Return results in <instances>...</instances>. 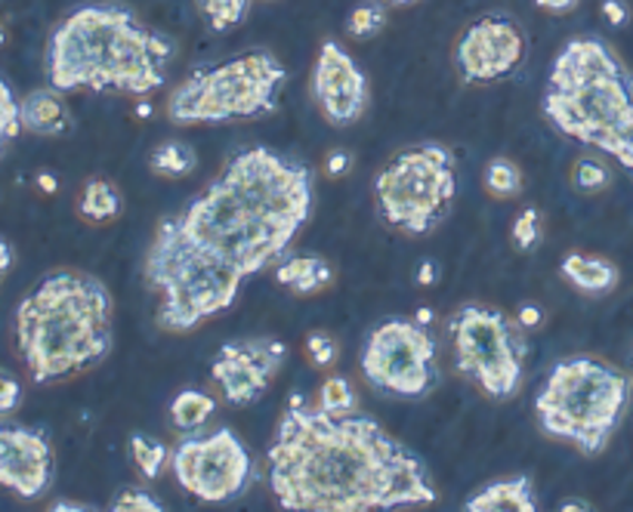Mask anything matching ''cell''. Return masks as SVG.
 <instances>
[{
	"label": "cell",
	"mask_w": 633,
	"mask_h": 512,
	"mask_svg": "<svg viewBox=\"0 0 633 512\" xmlns=\"http://www.w3.org/2000/svg\"><path fill=\"white\" fill-rule=\"evenodd\" d=\"M313 213V170L266 145L235 152L220 177L158 222L142 275L158 328L189 333L226 312L263 269L281 263Z\"/></svg>",
	"instance_id": "obj_1"
},
{
	"label": "cell",
	"mask_w": 633,
	"mask_h": 512,
	"mask_svg": "<svg viewBox=\"0 0 633 512\" xmlns=\"http://www.w3.org/2000/svg\"><path fill=\"white\" fill-rule=\"evenodd\" d=\"M285 512H396L436 503L427 463L365 414L334 416L294 395L269 444Z\"/></svg>",
	"instance_id": "obj_2"
},
{
	"label": "cell",
	"mask_w": 633,
	"mask_h": 512,
	"mask_svg": "<svg viewBox=\"0 0 633 512\" xmlns=\"http://www.w3.org/2000/svg\"><path fill=\"white\" fill-rule=\"evenodd\" d=\"M174 53V43L142 26L125 3H90L50 34L47 78L59 93L118 90L149 97L165 87Z\"/></svg>",
	"instance_id": "obj_3"
},
{
	"label": "cell",
	"mask_w": 633,
	"mask_h": 512,
	"mask_svg": "<svg viewBox=\"0 0 633 512\" xmlns=\"http://www.w3.org/2000/svg\"><path fill=\"white\" fill-rule=\"evenodd\" d=\"M111 291L87 272H53L16 309V343L31 380L56 383L111 352Z\"/></svg>",
	"instance_id": "obj_4"
},
{
	"label": "cell",
	"mask_w": 633,
	"mask_h": 512,
	"mask_svg": "<svg viewBox=\"0 0 633 512\" xmlns=\"http://www.w3.org/2000/svg\"><path fill=\"white\" fill-rule=\"evenodd\" d=\"M544 114L563 137L609 154L633 127V74L600 38H572L553 59Z\"/></svg>",
	"instance_id": "obj_5"
},
{
	"label": "cell",
	"mask_w": 633,
	"mask_h": 512,
	"mask_svg": "<svg viewBox=\"0 0 633 512\" xmlns=\"http://www.w3.org/2000/svg\"><path fill=\"white\" fill-rule=\"evenodd\" d=\"M631 402V380L615 364L575 355L556 361L537 392L541 430L578 448L584 458L606 451L621 414Z\"/></svg>",
	"instance_id": "obj_6"
},
{
	"label": "cell",
	"mask_w": 633,
	"mask_h": 512,
	"mask_svg": "<svg viewBox=\"0 0 633 512\" xmlns=\"http://www.w3.org/2000/svg\"><path fill=\"white\" fill-rule=\"evenodd\" d=\"M285 81L288 71L273 53L238 56L179 81L167 97V118L186 127L273 114Z\"/></svg>",
	"instance_id": "obj_7"
},
{
	"label": "cell",
	"mask_w": 633,
	"mask_h": 512,
	"mask_svg": "<svg viewBox=\"0 0 633 512\" xmlns=\"http://www.w3.org/2000/svg\"><path fill=\"white\" fill-rule=\"evenodd\" d=\"M455 154L442 142H424L396 154L374 180L380 220L402 235H429L455 204Z\"/></svg>",
	"instance_id": "obj_8"
},
{
	"label": "cell",
	"mask_w": 633,
	"mask_h": 512,
	"mask_svg": "<svg viewBox=\"0 0 633 512\" xmlns=\"http://www.w3.org/2000/svg\"><path fill=\"white\" fill-rule=\"evenodd\" d=\"M455 368L488 399H510L523 389L528 337L516 319L495 305H461L452 321Z\"/></svg>",
	"instance_id": "obj_9"
},
{
	"label": "cell",
	"mask_w": 633,
	"mask_h": 512,
	"mask_svg": "<svg viewBox=\"0 0 633 512\" xmlns=\"http://www.w3.org/2000/svg\"><path fill=\"white\" fill-rule=\"evenodd\" d=\"M436 352L439 347L427 321L396 315L368 333L362 349V374L368 386L384 395L427 399L442 380Z\"/></svg>",
	"instance_id": "obj_10"
},
{
	"label": "cell",
	"mask_w": 633,
	"mask_h": 512,
	"mask_svg": "<svg viewBox=\"0 0 633 512\" xmlns=\"http://www.w3.org/2000/svg\"><path fill=\"white\" fill-rule=\"evenodd\" d=\"M174 475L201 503H229L254 482V458L248 444L229 426L205 432H186L170 454Z\"/></svg>",
	"instance_id": "obj_11"
},
{
	"label": "cell",
	"mask_w": 633,
	"mask_h": 512,
	"mask_svg": "<svg viewBox=\"0 0 633 512\" xmlns=\"http://www.w3.org/2000/svg\"><path fill=\"white\" fill-rule=\"evenodd\" d=\"M288 361V347L278 337L229 340L210 361V377L222 399L235 408L257 404Z\"/></svg>",
	"instance_id": "obj_12"
},
{
	"label": "cell",
	"mask_w": 633,
	"mask_h": 512,
	"mask_svg": "<svg viewBox=\"0 0 633 512\" xmlns=\"http://www.w3.org/2000/svg\"><path fill=\"white\" fill-rule=\"evenodd\" d=\"M525 56V34L507 16H482L461 34L455 66L469 83H492L520 69Z\"/></svg>",
	"instance_id": "obj_13"
},
{
	"label": "cell",
	"mask_w": 633,
	"mask_h": 512,
	"mask_svg": "<svg viewBox=\"0 0 633 512\" xmlns=\"http://www.w3.org/2000/svg\"><path fill=\"white\" fill-rule=\"evenodd\" d=\"M368 74L337 41L318 47L313 66V99L334 127H353L368 111Z\"/></svg>",
	"instance_id": "obj_14"
},
{
	"label": "cell",
	"mask_w": 633,
	"mask_h": 512,
	"mask_svg": "<svg viewBox=\"0 0 633 512\" xmlns=\"http://www.w3.org/2000/svg\"><path fill=\"white\" fill-rule=\"evenodd\" d=\"M53 444L38 426H0V485L38 500L53 485Z\"/></svg>",
	"instance_id": "obj_15"
},
{
	"label": "cell",
	"mask_w": 633,
	"mask_h": 512,
	"mask_svg": "<svg viewBox=\"0 0 633 512\" xmlns=\"http://www.w3.org/2000/svg\"><path fill=\"white\" fill-rule=\"evenodd\" d=\"M19 121H22V130L34 133V137H66L75 124L69 102L62 99L56 87L31 90L19 102Z\"/></svg>",
	"instance_id": "obj_16"
},
{
	"label": "cell",
	"mask_w": 633,
	"mask_h": 512,
	"mask_svg": "<svg viewBox=\"0 0 633 512\" xmlns=\"http://www.w3.org/2000/svg\"><path fill=\"white\" fill-rule=\"evenodd\" d=\"M467 512H537L528 475H510L485 485L467 500Z\"/></svg>",
	"instance_id": "obj_17"
},
{
	"label": "cell",
	"mask_w": 633,
	"mask_h": 512,
	"mask_svg": "<svg viewBox=\"0 0 633 512\" xmlns=\"http://www.w3.org/2000/svg\"><path fill=\"white\" fill-rule=\"evenodd\" d=\"M560 275L581 293H609L619 288V265L591 253H568L560 263Z\"/></svg>",
	"instance_id": "obj_18"
},
{
	"label": "cell",
	"mask_w": 633,
	"mask_h": 512,
	"mask_svg": "<svg viewBox=\"0 0 633 512\" xmlns=\"http://www.w3.org/2000/svg\"><path fill=\"white\" fill-rule=\"evenodd\" d=\"M276 281L281 288H288L297 297H313V293L325 291L334 281V265L325 257H290L276 265Z\"/></svg>",
	"instance_id": "obj_19"
},
{
	"label": "cell",
	"mask_w": 633,
	"mask_h": 512,
	"mask_svg": "<svg viewBox=\"0 0 633 512\" xmlns=\"http://www.w3.org/2000/svg\"><path fill=\"white\" fill-rule=\"evenodd\" d=\"M125 194L111 180H87L78 194V213L87 222H109L121 217Z\"/></svg>",
	"instance_id": "obj_20"
},
{
	"label": "cell",
	"mask_w": 633,
	"mask_h": 512,
	"mask_svg": "<svg viewBox=\"0 0 633 512\" xmlns=\"http://www.w3.org/2000/svg\"><path fill=\"white\" fill-rule=\"evenodd\" d=\"M195 167H198V154L182 139H167L149 154V170L161 180H186Z\"/></svg>",
	"instance_id": "obj_21"
},
{
	"label": "cell",
	"mask_w": 633,
	"mask_h": 512,
	"mask_svg": "<svg viewBox=\"0 0 633 512\" xmlns=\"http://www.w3.org/2000/svg\"><path fill=\"white\" fill-rule=\"evenodd\" d=\"M217 411V402L201 389H182L170 402V420L179 432H198Z\"/></svg>",
	"instance_id": "obj_22"
},
{
	"label": "cell",
	"mask_w": 633,
	"mask_h": 512,
	"mask_svg": "<svg viewBox=\"0 0 633 512\" xmlns=\"http://www.w3.org/2000/svg\"><path fill=\"white\" fill-rule=\"evenodd\" d=\"M130 458L137 463L139 475H142L146 482H155V479L165 472L170 451H167V444L161 442V439L146 435V432H133V435H130Z\"/></svg>",
	"instance_id": "obj_23"
},
{
	"label": "cell",
	"mask_w": 633,
	"mask_h": 512,
	"mask_svg": "<svg viewBox=\"0 0 633 512\" xmlns=\"http://www.w3.org/2000/svg\"><path fill=\"white\" fill-rule=\"evenodd\" d=\"M482 182L495 198H516L525 189L523 170L513 164L510 158H492L482 170Z\"/></svg>",
	"instance_id": "obj_24"
},
{
	"label": "cell",
	"mask_w": 633,
	"mask_h": 512,
	"mask_svg": "<svg viewBox=\"0 0 633 512\" xmlns=\"http://www.w3.org/2000/svg\"><path fill=\"white\" fill-rule=\"evenodd\" d=\"M250 3L254 0H195L198 13L205 16L207 26L217 34H226L235 26H241V19L250 13Z\"/></svg>",
	"instance_id": "obj_25"
},
{
	"label": "cell",
	"mask_w": 633,
	"mask_h": 512,
	"mask_svg": "<svg viewBox=\"0 0 633 512\" xmlns=\"http://www.w3.org/2000/svg\"><path fill=\"white\" fill-rule=\"evenodd\" d=\"M386 28V7L380 0H365L353 7V13L346 19V34L353 41H372Z\"/></svg>",
	"instance_id": "obj_26"
},
{
	"label": "cell",
	"mask_w": 633,
	"mask_h": 512,
	"mask_svg": "<svg viewBox=\"0 0 633 512\" xmlns=\"http://www.w3.org/2000/svg\"><path fill=\"white\" fill-rule=\"evenodd\" d=\"M318 408L334 416L356 414V392H353V383L340 374L328 377V380L322 383V389H318Z\"/></svg>",
	"instance_id": "obj_27"
},
{
	"label": "cell",
	"mask_w": 633,
	"mask_h": 512,
	"mask_svg": "<svg viewBox=\"0 0 633 512\" xmlns=\"http://www.w3.org/2000/svg\"><path fill=\"white\" fill-rule=\"evenodd\" d=\"M609 182H612V170H609L600 158H593V154H581L578 161L572 164V185H575L578 192H603Z\"/></svg>",
	"instance_id": "obj_28"
},
{
	"label": "cell",
	"mask_w": 633,
	"mask_h": 512,
	"mask_svg": "<svg viewBox=\"0 0 633 512\" xmlns=\"http://www.w3.org/2000/svg\"><path fill=\"white\" fill-rule=\"evenodd\" d=\"M22 133V121H19V99L13 97L10 83L0 78V154L7 149V142Z\"/></svg>",
	"instance_id": "obj_29"
},
{
	"label": "cell",
	"mask_w": 633,
	"mask_h": 512,
	"mask_svg": "<svg viewBox=\"0 0 633 512\" xmlns=\"http://www.w3.org/2000/svg\"><path fill=\"white\" fill-rule=\"evenodd\" d=\"M510 238L520 250H532L541 241V210L523 208V213L510 225Z\"/></svg>",
	"instance_id": "obj_30"
},
{
	"label": "cell",
	"mask_w": 633,
	"mask_h": 512,
	"mask_svg": "<svg viewBox=\"0 0 633 512\" xmlns=\"http://www.w3.org/2000/svg\"><path fill=\"white\" fill-rule=\"evenodd\" d=\"M306 355L316 368H334L337 355H340V347L328 331H309L306 333Z\"/></svg>",
	"instance_id": "obj_31"
},
{
	"label": "cell",
	"mask_w": 633,
	"mask_h": 512,
	"mask_svg": "<svg viewBox=\"0 0 633 512\" xmlns=\"http://www.w3.org/2000/svg\"><path fill=\"white\" fill-rule=\"evenodd\" d=\"M109 512H165L161 500H155L146 488H127L111 500Z\"/></svg>",
	"instance_id": "obj_32"
},
{
	"label": "cell",
	"mask_w": 633,
	"mask_h": 512,
	"mask_svg": "<svg viewBox=\"0 0 633 512\" xmlns=\"http://www.w3.org/2000/svg\"><path fill=\"white\" fill-rule=\"evenodd\" d=\"M19 404H22V383L13 374L0 371V416L13 414Z\"/></svg>",
	"instance_id": "obj_33"
},
{
	"label": "cell",
	"mask_w": 633,
	"mask_h": 512,
	"mask_svg": "<svg viewBox=\"0 0 633 512\" xmlns=\"http://www.w3.org/2000/svg\"><path fill=\"white\" fill-rule=\"evenodd\" d=\"M356 164V158L353 152H346V149H334V152L325 158V173H328L330 180H337V177H346L349 170Z\"/></svg>",
	"instance_id": "obj_34"
},
{
	"label": "cell",
	"mask_w": 633,
	"mask_h": 512,
	"mask_svg": "<svg viewBox=\"0 0 633 512\" xmlns=\"http://www.w3.org/2000/svg\"><path fill=\"white\" fill-rule=\"evenodd\" d=\"M609 154H612V158H615L621 167H627V170H631V177H633V127L627 130V133H624V137L619 139V142H615V149H612Z\"/></svg>",
	"instance_id": "obj_35"
},
{
	"label": "cell",
	"mask_w": 633,
	"mask_h": 512,
	"mask_svg": "<svg viewBox=\"0 0 633 512\" xmlns=\"http://www.w3.org/2000/svg\"><path fill=\"white\" fill-rule=\"evenodd\" d=\"M603 19H606L609 26L619 28L631 19V10H627L624 0H603Z\"/></svg>",
	"instance_id": "obj_36"
},
{
	"label": "cell",
	"mask_w": 633,
	"mask_h": 512,
	"mask_svg": "<svg viewBox=\"0 0 633 512\" xmlns=\"http://www.w3.org/2000/svg\"><path fill=\"white\" fill-rule=\"evenodd\" d=\"M535 3L544 10V13H553V16L572 13V10L578 7V0H535Z\"/></svg>",
	"instance_id": "obj_37"
},
{
	"label": "cell",
	"mask_w": 633,
	"mask_h": 512,
	"mask_svg": "<svg viewBox=\"0 0 633 512\" xmlns=\"http://www.w3.org/2000/svg\"><path fill=\"white\" fill-rule=\"evenodd\" d=\"M516 321H520L525 331H528V328H537V324L544 321V312H541L537 305H523V309H520V315H516Z\"/></svg>",
	"instance_id": "obj_38"
},
{
	"label": "cell",
	"mask_w": 633,
	"mask_h": 512,
	"mask_svg": "<svg viewBox=\"0 0 633 512\" xmlns=\"http://www.w3.org/2000/svg\"><path fill=\"white\" fill-rule=\"evenodd\" d=\"M436 269H439L436 260H424V263L417 265V284H421V288H429V284L436 281Z\"/></svg>",
	"instance_id": "obj_39"
},
{
	"label": "cell",
	"mask_w": 633,
	"mask_h": 512,
	"mask_svg": "<svg viewBox=\"0 0 633 512\" xmlns=\"http://www.w3.org/2000/svg\"><path fill=\"white\" fill-rule=\"evenodd\" d=\"M10 265H13V248L0 238V278L10 272Z\"/></svg>",
	"instance_id": "obj_40"
},
{
	"label": "cell",
	"mask_w": 633,
	"mask_h": 512,
	"mask_svg": "<svg viewBox=\"0 0 633 512\" xmlns=\"http://www.w3.org/2000/svg\"><path fill=\"white\" fill-rule=\"evenodd\" d=\"M560 512H593V506L587 503V500L572 498V500H565L563 506H560Z\"/></svg>",
	"instance_id": "obj_41"
},
{
	"label": "cell",
	"mask_w": 633,
	"mask_h": 512,
	"mask_svg": "<svg viewBox=\"0 0 633 512\" xmlns=\"http://www.w3.org/2000/svg\"><path fill=\"white\" fill-rule=\"evenodd\" d=\"M50 512H97V510H90V506H83V503H71V500H59Z\"/></svg>",
	"instance_id": "obj_42"
},
{
	"label": "cell",
	"mask_w": 633,
	"mask_h": 512,
	"mask_svg": "<svg viewBox=\"0 0 633 512\" xmlns=\"http://www.w3.org/2000/svg\"><path fill=\"white\" fill-rule=\"evenodd\" d=\"M38 185H41V192L53 194L59 189V182H56L53 173H38Z\"/></svg>",
	"instance_id": "obj_43"
},
{
	"label": "cell",
	"mask_w": 633,
	"mask_h": 512,
	"mask_svg": "<svg viewBox=\"0 0 633 512\" xmlns=\"http://www.w3.org/2000/svg\"><path fill=\"white\" fill-rule=\"evenodd\" d=\"M137 114L139 118H149V114H152V106H149V102H139Z\"/></svg>",
	"instance_id": "obj_44"
},
{
	"label": "cell",
	"mask_w": 633,
	"mask_h": 512,
	"mask_svg": "<svg viewBox=\"0 0 633 512\" xmlns=\"http://www.w3.org/2000/svg\"><path fill=\"white\" fill-rule=\"evenodd\" d=\"M393 3H412V0H393Z\"/></svg>",
	"instance_id": "obj_45"
},
{
	"label": "cell",
	"mask_w": 633,
	"mask_h": 512,
	"mask_svg": "<svg viewBox=\"0 0 633 512\" xmlns=\"http://www.w3.org/2000/svg\"><path fill=\"white\" fill-rule=\"evenodd\" d=\"M0 43H3V28H0Z\"/></svg>",
	"instance_id": "obj_46"
},
{
	"label": "cell",
	"mask_w": 633,
	"mask_h": 512,
	"mask_svg": "<svg viewBox=\"0 0 633 512\" xmlns=\"http://www.w3.org/2000/svg\"><path fill=\"white\" fill-rule=\"evenodd\" d=\"M266 3H273V0H266Z\"/></svg>",
	"instance_id": "obj_47"
}]
</instances>
